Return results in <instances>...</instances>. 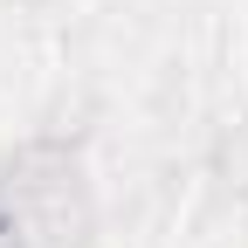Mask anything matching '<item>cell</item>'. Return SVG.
Listing matches in <instances>:
<instances>
[{
  "label": "cell",
  "instance_id": "6da1fadb",
  "mask_svg": "<svg viewBox=\"0 0 248 248\" xmlns=\"http://www.w3.org/2000/svg\"><path fill=\"white\" fill-rule=\"evenodd\" d=\"M76 159L62 145H35L0 186V248H69L83 228Z\"/></svg>",
  "mask_w": 248,
  "mask_h": 248
}]
</instances>
